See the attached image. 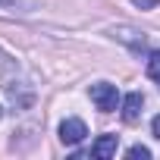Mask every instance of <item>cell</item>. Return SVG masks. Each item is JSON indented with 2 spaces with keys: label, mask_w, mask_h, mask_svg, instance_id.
I'll return each mask as SVG.
<instances>
[{
  "label": "cell",
  "mask_w": 160,
  "mask_h": 160,
  "mask_svg": "<svg viewBox=\"0 0 160 160\" xmlns=\"http://www.w3.org/2000/svg\"><path fill=\"white\" fill-rule=\"evenodd\" d=\"M91 101L101 113H113L119 107V91L110 82H98V85H91Z\"/></svg>",
  "instance_id": "6da1fadb"
},
{
  "label": "cell",
  "mask_w": 160,
  "mask_h": 160,
  "mask_svg": "<svg viewBox=\"0 0 160 160\" xmlns=\"http://www.w3.org/2000/svg\"><path fill=\"white\" fill-rule=\"evenodd\" d=\"M148 75L160 82V50H154V53H151V60H148Z\"/></svg>",
  "instance_id": "5b68a950"
},
{
  "label": "cell",
  "mask_w": 160,
  "mask_h": 160,
  "mask_svg": "<svg viewBox=\"0 0 160 160\" xmlns=\"http://www.w3.org/2000/svg\"><path fill=\"white\" fill-rule=\"evenodd\" d=\"M116 148H119V135H101V138L91 144V154L101 157V160H110V157L116 154Z\"/></svg>",
  "instance_id": "277c9868"
},
{
  "label": "cell",
  "mask_w": 160,
  "mask_h": 160,
  "mask_svg": "<svg viewBox=\"0 0 160 160\" xmlns=\"http://www.w3.org/2000/svg\"><path fill=\"white\" fill-rule=\"evenodd\" d=\"M141 107H144V94L141 91H132L122 98V119L126 122H138L141 119Z\"/></svg>",
  "instance_id": "3957f363"
},
{
  "label": "cell",
  "mask_w": 160,
  "mask_h": 160,
  "mask_svg": "<svg viewBox=\"0 0 160 160\" xmlns=\"http://www.w3.org/2000/svg\"><path fill=\"white\" fill-rule=\"evenodd\" d=\"M0 116H3V110H0Z\"/></svg>",
  "instance_id": "9c48e42d"
},
{
  "label": "cell",
  "mask_w": 160,
  "mask_h": 160,
  "mask_svg": "<svg viewBox=\"0 0 160 160\" xmlns=\"http://www.w3.org/2000/svg\"><path fill=\"white\" fill-rule=\"evenodd\" d=\"M126 157H132V160H138V157L148 160V157H151V148H144V144H132V148L126 151Z\"/></svg>",
  "instance_id": "8992f818"
},
{
  "label": "cell",
  "mask_w": 160,
  "mask_h": 160,
  "mask_svg": "<svg viewBox=\"0 0 160 160\" xmlns=\"http://www.w3.org/2000/svg\"><path fill=\"white\" fill-rule=\"evenodd\" d=\"M151 132H154V138H160V116L151 119Z\"/></svg>",
  "instance_id": "ba28073f"
},
{
  "label": "cell",
  "mask_w": 160,
  "mask_h": 160,
  "mask_svg": "<svg viewBox=\"0 0 160 160\" xmlns=\"http://www.w3.org/2000/svg\"><path fill=\"white\" fill-rule=\"evenodd\" d=\"M85 135H88V129H85V122H82V119L69 116V119H63V122H60V141H63L66 148L82 144V141H85Z\"/></svg>",
  "instance_id": "7a4b0ae2"
},
{
  "label": "cell",
  "mask_w": 160,
  "mask_h": 160,
  "mask_svg": "<svg viewBox=\"0 0 160 160\" xmlns=\"http://www.w3.org/2000/svg\"><path fill=\"white\" fill-rule=\"evenodd\" d=\"M132 3H135L138 10H154V7L160 3V0H132Z\"/></svg>",
  "instance_id": "52a82bcc"
}]
</instances>
